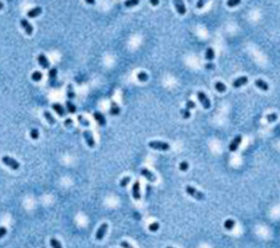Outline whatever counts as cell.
Returning a JSON list of instances; mask_svg holds the SVG:
<instances>
[{
    "mask_svg": "<svg viewBox=\"0 0 280 248\" xmlns=\"http://www.w3.org/2000/svg\"><path fill=\"white\" fill-rule=\"evenodd\" d=\"M149 147L151 149L159 150V151L170 150V144L166 142H162V141H151V142H149Z\"/></svg>",
    "mask_w": 280,
    "mask_h": 248,
    "instance_id": "obj_1",
    "label": "cell"
},
{
    "mask_svg": "<svg viewBox=\"0 0 280 248\" xmlns=\"http://www.w3.org/2000/svg\"><path fill=\"white\" fill-rule=\"evenodd\" d=\"M204 5H205V1H198V2H197V8H198V9L202 8V7H204Z\"/></svg>",
    "mask_w": 280,
    "mask_h": 248,
    "instance_id": "obj_41",
    "label": "cell"
},
{
    "mask_svg": "<svg viewBox=\"0 0 280 248\" xmlns=\"http://www.w3.org/2000/svg\"><path fill=\"white\" fill-rule=\"evenodd\" d=\"M241 142H242V136H236L235 138L232 140V142L230 143V145H229L230 151L234 152V151L238 150V145H240V143H241Z\"/></svg>",
    "mask_w": 280,
    "mask_h": 248,
    "instance_id": "obj_7",
    "label": "cell"
},
{
    "mask_svg": "<svg viewBox=\"0 0 280 248\" xmlns=\"http://www.w3.org/2000/svg\"><path fill=\"white\" fill-rule=\"evenodd\" d=\"M175 8H176V11L178 12L181 15L186 13V8H185L184 3L182 1H175Z\"/></svg>",
    "mask_w": 280,
    "mask_h": 248,
    "instance_id": "obj_17",
    "label": "cell"
},
{
    "mask_svg": "<svg viewBox=\"0 0 280 248\" xmlns=\"http://www.w3.org/2000/svg\"><path fill=\"white\" fill-rule=\"evenodd\" d=\"M205 57H206V59L207 60H212L213 58H215V51H213V49L211 47H209L207 50H206V55H205Z\"/></svg>",
    "mask_w": 280,
    "mask_h": 248,
    "instance_id": "obj_22",
    "label": "cell"
},
{
    "mask_svg": "<svg viewBox=\"0 0 280 248\" xmlns=\"http://www.w3.org/2000/svg\"><path fill=\"white\" fill-rule=\"evenodd\" d=\"M87 3H90V5H94L95 1L94 0H87Z\"/></svg>",
    "mask_w": 280,
    "mask_h": 248,
    "instance_id": "obj_45",
    "label": "cell"
},
{
    "mask_svg": "<svg viewBox=\"0 0 280 248\" xmlns=\"http://www.w3.org/2000/svg\"><path fill=\"white\" fill-rule=\"evenodd\" d=\"M132 197H134L135 200H139V199L141 198V195H140L139 181H135L134 186H132Z\"/></svg>",
    "mask_w": 280,
    "mask_h": 248,
    "instance_id": "obj_9",
    "label": "cell"
},
{
    "mask_svg": "<svg viewBox=\"0 0 280 248\" xmlns=\"http://www.w3.org/2000/svg\"><path fill=\"white\" fill-rule=\"evenodd\" d=\"M119 113H121V108L118 107V105L115 102H112L111 109H109V114L113 115V116H116V115H119Z\"/></svg>",
    "mask_w": 280,
    "mask_h": 248,
    "instance_id": "obj_18",
    "label": "cell"
},
{
    "mask_svg": "<svg viewBox=\"0 0 280 248\" xmlns=\"http://www.w3.org/2000/svg\"><path fill=\"white\" fill-rule=\"evenodd\" d=\"M215 88H216V90L218 91V92H220V93H223L225 90H227V87L224 85L222 82H217L216 84H215Z\"/></svg>",
    "mask_w": 280,
    "mask_h": 248,
    "instance_id": "obj_24",
    "label": "cell"
},
{
    "mask_svg": "<svg viewBox=\"0 0 280 248\" xmlns=\"http://www.w3.org/2000/svg\"><path fill=\"white\" fill-rule=\"evenodd\" d=\"M234 225H235V222H234V220H232V219H229V220H227L224 222V227H225L228 231H231V230L234 227Z\"/></svg>",
    "mask_w": 280,
    "mask_h": 248,
    "instance_id": "obj_21",
    "label": "cell"
},
{
    "mask_svg": "<svg viewBox=\"0 0 280 248\" xmlns=\"http://www.w3.org/2000/svg\"><path fill=\"white\" fill-rule=\"evenodd\" d=\"M197 96H198L199 101H200V103L202 104V106H204L205 108H206V109L210 108L211 103H210L209 98L206 96V94H205L204 92H198V93H197Z\"/></svg>",
    "mask_w": 280,
    "mask_h": 248,
    "instance_id": "obj_5",
    "label": "cell"
},
{
    "mask_svg": "<svg viewBox=\"0 0 280 248\" xmlns=\"http://www.w3.org/2000/svg\"><path fill=\"white\" fill-rule=\"evenodd\" d=\"M56 75H57V69L56 68H53V69L49 70V72H48V77H49V79L56 78Z\"/></svg>",
    "mask_w": 280,
    "mask_h": 248,
    "instance_id": "obj_33",
    "label": "cell"
},
{
    "mask_svg": "<svg viewBox=\"0 0 280 248\" xmlns=\"http://www.w3.org/2000/svg\"><path fill=\"white\" fill-rule=\"evenodd\" d=\"M67 96L70 100H72V98H76V94H75V91H73V87L71 84H69L67 88Z\"/></svg>",
    "mask_w": 280,
    "mask_h": 248,
    "instance_id": "obj_23",
    "label": "cell"
},
{
    "mask_svg": "<svg viewBox=\"0 0 280 248\" xmlns=\"http://www.w3.org/2000/svg\"><path fill=\"white\" fill-rule=\"evenodd\" d=\"M37 60H38L39 66H41L42 68H44V69L49 68V61H48L47 57L45 56L44 54H41V55L38 56V58H37Z\"/></svg>",
    "mask_w": 280,
    "mask_h": 248,
    "instance_id": "obj_11",
    "label": "cell"
},
{
    "mask_svg": "<svg viewBox=\"0 0 280 248\" xmlns=\"http://www.w3.org/2000/svg\"><path fill=\"white\" fill-rule=\"evenodd\" d=\"M179 170H182V172H185V170H188V163L187 162H182L181 164H179Z\"/></svg>",
    "mask_w": 280,
    "mask_h": 248,
    "instance_id": "obj_35",
    "label": "cell"
},
{
    "mask_svg": "<svg viewBox=\"0 0 280 248\" xmlns=\"http://www.w3.org/2000/svg\"><path fill=\"white\" fill-rule=\"evenodd\" d=\"M78 119H79V121H80V123H81L83 126H89V125H90V123H89V121H88V120H85V119H84V118L82 117V116H78Z\"/></svg>",
    "mask_w": 280,
    "mask_h": 248,
    "instance_id": "obj_38",
    "label": "cell"
},
{
    "mask_svg": "<svg viewBox=\"0 0 280 248\" xmlns=\"http://www.w3.org/2000/svg\"><path fill=\"white\" fill-rule=\"evenodd\" d=\"M129 181H130V177H128V176H127V177H124V178L121 180V186L122 187H126L127 185H128Z\"/></svg>",
    "mask_w": 280,
    "mask_h": 248,
    "instance_id": "obj_36",
    "label": "cell"
},
{
    "mask_svg": "<svg viewBox=\"0 0 280 248\" xmlns=\"http://www.w3.org/2000/svg\"><path fill=\"white\" fill-rule=\"evenodd\" d=\"M107 227H108L107 223H103L101 226H100V227H98V230L96 231V234H95V238H96V240H103V237L105 236V234H106Z\"/></svg>",
    "mask_w": 280,
    "mask_h": 248,
    "instance_id": "obj_6",
    "label": "cell"
},
{
    "mask_svg": "<svg viewBox=\"0 0 280 248\" xmlns=\"http://www.w3.org/2000/svg\"><path fill=\"white\" fill-rule=\"evenodd\" d=\"M72 124V119H70V118H68V119H66V121H65V126H69Z\"/></svg>",
    "mask_w": 280,
    "mask_h": 248,
    "instance_id": "obj_43",
    "label": "cell"
},
{
    "mask_svg": "<svg viewBox=\"0 0 280 248\" xmlns=\"http://www.w3.org/2000/svg\"><path fill=\"white\" fill-rule=\"evenodd\" d=\"M44 117L47 119V121L51 124V125H54V124L56 123V119H55L53 115H52L49 112H47V111H45V112H44Z\"/></svg>",
    "mask_w": 280,
    "mask_h": 248,
    "instance_id": "obj_20",
    "label": "cell"
},
{
    "mask_svg": "<svg viewBox=\"0 0 280 248\" xmlns=\"http://www.w3.org/2000/svg\"><path fill=\"white\" fill-rule=\"evenodd\" d=\"M138 3H139L138 0H129V1H126V2H125V6L128 7V8H130V7L137 6Z\"/></svg>",
    "mask_w": 280,
    "mask_h": 248,
    "instance_id": "obj_32",
    "label": "cell"
},
{
    "mask_svg": "<svg viewBox=\"0 0 280 248\" xmlns=\"http://www.w3.org/2000/svg\"><path fill=\"white\" fill-rule=\"evenodd\" d=\"M277 118H278L277 114H275V113H272V114H269V115H267V116H266V119H267V121H268V123H274V121H276V120H277Z\"/></svg>",
    "mask_w": 280,
    "mask_h": 248,
    "instance_id": "obj_28",
    "label": "cell"
},
{
    "mask_svg": "<svg viewBox=\"0 0 280 248\" xmlns=\"http://www.w3.org/2000/svg\"><path fill=\"white\" fill-rule=\"evenodd\" d=\"M2 8H3V3H2V2H0V10H1Z\"/></svg>",
    "mask_w": 280,
    "mask_h": 248,
    "instance_id": "obj_46",
    "label": "cell"
},
{
    "mask_svg": "<svg viewBox=\"0 0 280 248\" xmlns=\"http://www.w3.org/2000/svg\"><path fill=\"white\" fill-rule=\"evenodd\" d=\"M240 3H241L240 0H229V1H228V6L235 7V6H238V5H240Z\"/></svg>",
    "mask_w": 280,
    "mask_h": 248,
    "instance_id": "obj_34",
    "label": "cell"
},
{
    "mask_svg": "<svg viewBox=\"0 0 280 248\" xmlns=\"http://www.w3.org/2000/svg\"><path fill=\"white\" fill-rule=\"evenodd\" d=\"M42 78H43V74H42V72H39V71H35V72L32 73V79H33V81H35V82L41 81Z\"/></svg>",
    "mask_w": 280,
    "mask_h": 248,
    "instance_id": "obj_25",
    "label": "cell"
},
{
    "mask_svg": "<svg viewBox=\"0 0 280 248\" xmlns=\"http://www.w3.org/2000/svg\"><path fill=\"white\" fill-rule=\"evenodd\" d=\"M52 107H53V109L57 113V114L59 115V116H62H62H65V115H66V112H65V109H64V107L62 106V104L54 103L53 105H52Z\"/></svg>",
    "mask_w": 280,
    "mask_h": 248,
    "instance_id": "obj_15",
    "label": "cell"
},
{
    "mask_svg": "<svg viewBox=\"0 0 280 248\" xmlns=\"http://www.w3.org/2000/svg\"><path fill=\"white\" fill-rule=\"evenodd\" d=\"M140 174L142 176H145L147 179H148L149 181H151V183H153V181H155V176H154V174L152 173V172H150L149 170H147V168H142V170H140Z\"/></svg>",
    "mask_w": 280,
    "mask_h": 248,
    "instance_id": "obj_10",
    "label": "cell"
},
{
    "mask_svg": "<svg viewBox=\"0 0 280 248\" xmlns=\"http://www.w3.org/2000/svg\"><path fill=\"white\" fill-rule=\"evenodd\" d=\"M185 190H186V192H187L188 195L192 196L193 198L197 199V200H202V199H205V195H204V193H202V191H198L197 189H195L194 187L186 186Z\"/></svg>",
    "mask_w": 280,
    "mask_h": 248,
    "instance_id": "obj_2",
    "label": "cell"
},
{
    "mask_svg": "<svg viewBox=\"0 0 280 248\" xmlns=\"http://www.w3.org/2000/svg\"><path fill=\"white\" fill-rule=\"evenodd\" d=\"M166 248H173V247H166Z\"/></svg>",
    "mask_w": 280,
    "mask_h": 248,
    "instance_id": "obj_47",
    "label": "cell"
},
{
    "mask_svg": "<svg viewBox=\"0 0 280 248\" xmlns=\"http://www.w3.org/2000/svg\"><path fill=\"white\" fill-rule=\"evenodd\" d=\"M21 25H22V28H24V31H25V33L28 34V35H32L34 28H33V26L30 24V22H28V20L26 19L21 20Z\"/></svg>",
    "mask_w": 280,
    "mask_h": 248,
    "instance_id": "obj_8",
    "label": "cell"
},
{
    "mask_svg": "<svg viewBox=\"0 0 280 248\" xmlns=\"http://www.w3.org/2000/svg\"><path fill=\"white\" fill-rule=\"evenodd\" d=\"M66 107H67L68 112L71 113V114L76 113V111H77V107L75 106V104H73L71 101H67V102H66Z\"/></svg>",
    "mask_w": 280,
    "mask_h": 248,
    "instance_id": "obj_19",
    "label": "cell"
},
{
    "mask_svg": "<svg viewBox=\"0 0 280 248\" xmlns=\"http://www.w3.org/2000/svg\"><path fill=\"white\" fill-rule=\"evenodd\" d=\"M83 137L84 139H85V142H87V144L89 145L90 148H94L95 147V141H94V138H93V134L91 131L84 130Z\"/></svg>",
    "mask_w": 280,
    "mask_h": 248,
    "instance_id": "obj_4",
    "label": "cell"
},
{
    "mask_svg": "<svg viewBox=\"0 0 280 248\" xmlns=\"http://www.w3.org/2000/svg\"><path fill=\"white\" fill-rule=\"evenodd\" d=\"M2 162L5 163V165H7V166H9V167L12 168V170H19V167H20L19 162L15 161L14 159H12V157H10V156H8V155L3 156Z\"/></svg>",
    "mask_w": 280,
    "mask_h": 248,
    "instance_id": "obj_3",
    "label": "cell"
},
{
    "mask_svg": "<svg viewBox=\"0 0 280 248\" xmlns=\"http://www.w3.org/2000/svg\"><path fill=\"white\" fill-rule=\"evenodd\" d=\"M205 67H206V69H213V68H215V64H207Z\"/></svg>",
    "mask_w": 280,
    "mask_h": 248,
    "instance_id": "obj_42",
    "label": "cell"
},
{
    "mask_svg": "<svg viewBox=\"0 0 280 248\" xmlns=\"http://www.w3.org/2000/svg\"><path fill=\"white\" fill-rule=\"evenodd\" d=\"M121 246H122V247H123V248H134L132 245H130V244H129V243L125 242V240L121 243Z\"/></svg>",
    "mask_w": 280,
    "mask_h": 248,
    "instance_id": "obj_40",
    "label": "cell"
},
{
    "mask_svg": "<svg viewBox=\"0 0 280 248\" xmlns=\"http://www.w3.org/2000/svg\"><path fill=\"white\" fill-rule=\"evenodd\" d=\"M51 246L53 248H62L60 242L58 240H56V238H52L51 240Z\"/></svg>",
    "mask_w": 280,
    "mask_h": 248,
    "instance_id": "obj_27",
    "label": "cell"
},
{
    "mask_svg": "<svg viewBox=\"0 0 280 248\" xmlns=\"http://www.w3.org/2000/svg\"><path fill=\"white\" fill-rule=\"evenodd\" d=\"M93 117H94V119L98 121V124L100 126H105L106 120H105V117L103 116V114H101V113H98V112H95L94 114H93Z\"/></svg>",
    "mask_w": 280,
    "mask_h": 248,
    "instance_id": "obj_14",
    "label": "cell"
},
{
    "mask_svg": "<svg viewBox=\"0 0 280 248\" xmlns=\"http://www.w3.org/2000/svg\"><path fill=\"white\" fill-rule=\"evenodd\" d=\"M7 234V229L5 226H0V238H2Z\"/></svg>",
    "mask_w": 280,
    "mask_h": 248,
    "instance_id": "obj_39",
    "label": "cell"
},
{
    "mask_svg": "<svg viewBox=\"0 0 280 248\" xmlns=\"http://www.w3.org/2000/svg\"><path fill=\"white\" fill-rule=\"evenodd\" d=\"M41 13H42V8H41V7H35V8H32L31 10H28V17L32 19V18L38 17Z\"/></svg>",
    "mask_w": 280,
    "mask_h": 248,
    "instance_id": "obj_13",
    "label": "cell"
},
{
    "mask_svg": "<svg viewBox=\"0 0 280 248\" xmlns=\"http://www.w3.org/2000/svg\"><path fill=\"white\" fill-rule=\"evenodd\" d=\"M186 107H187V109L189 111V109H192V108H195V107H196V104H195V102H193V101H187V102H186Z\"/></svg>",
    "mask_w": 280,
    "mask_h": 248,
    "instance_id": "obj_37",
    "label": "cell"
},
{
    "mask_svg": "<svg viewBox=\"0 0 280 248\" xmlns=\"http://www.w3.org/2000/svg\"><path fill=\"white\" fill-rule=\"evenodd\" d=\"M137 78H138V80H139L140 82H145V81L148 80V74H147L146 72H143V71H141V72L138 73Z\"/></svg>",
    "mask_w": 280,
    "mask_h": 248,
    "instance_id": "obj_26",
    "label": "cell"
},
{
    "mask_svg": "<svg viewBox=\"0 0 280 248\" xmlns=\"http://www.w3.org/2000/svg\"><path fill=\"white\" fill-rule=\"evenodd\" d=\"M247 82H248V79H247V77H240V78L235 79L234 80V82H233V87L234 88H240L242 87V85H245V84H247Z\"/></svg>",
    "mask_w": 280,
    "mask_h": 248,
    "instance_id": "obj_12",
    "label": "cell"
},
{
    "mask_svg": "<svg viewBox=\"0 0 280 248\" xmlns=\"http://www.w3.org/2000/svg\"><path fill=\"white\" fill-rule=\"evenodd\" d=\"M30 136H31V138H32V139H34V140L38 139V137H39L38 130H37V129H35V128H33L31 131H30Z\"/></svg>",
    "mask_w": 280,
    "mask_h": 248,
    "instance_id": "obj_29",
    "label": "cell"
},
{
    "mask_svg": "<svg viewBox=\"0 0 280 248\" xmlns=\"http://www.w3.org/2000/svg\"><path fill=\"white\" fill-rule=\"evenodd\" d=\"M159 2H160L159 0H151V1H150V3H151L152 6H158Z\"/></svg>",
    "mask_w": 280,
    "mask_h": 248,
    "instance_id": "obj_44",
    "label": "cell"
},
{
    "mask_svg": "<svg viewBox=\"0 0 280 248\" xmlns=\"http://www.w3.org/2000/svg\"><path fill=\"white\" fill-rule=\"evenodd\" d=\"M255 85H256L258 89L263 90V91H268V89H269V85L267 84V82H265L264 80H261V79H258V80L255 81Z\"/></svg>",
    "mask_w": 280,
    "mask_h": 248,
    "instance_id": "obj_16",
    "label": "cell"
},
{
    "mask_svg": "<svg viewBox=\"0 0 280 248\" xmlns=\"http://www.w3.org/2000/svg\"><path fill=\"white\" fill-rule=\"evenodd\" d=\"M181 114H182V116H183L184 119H188V118L191 117V113H189V111H188L187 108L181 109Z\"/></svg>",
    "mask_w": 280,
    "mask_h": 248,
    "instance_id": "obj_31",
    "label": "cell"
},
{
    "mask_svg": "<svg viewBox=\"0 0 280 248\" xmlns=\"http://www.w3.org/2000/svg\"><path fill=\"white\" fill-rule=\"evenodd\" d=\"M160 227V224L158 223V222H153V223H151L150 225H149V231L150 232H157L158 230H159Z\"/></svg>",
    "mask_w": 280,
    "mask_h": 248,
    "instance_id": "obj_30",
    "label": "cell"
}]
</instances>
